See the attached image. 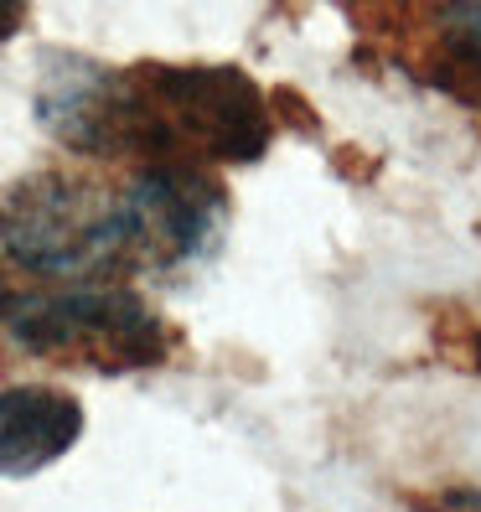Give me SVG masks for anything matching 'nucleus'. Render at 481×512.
I'll return each mask as SVG.
<instances>
[{
  "instance_id": "2",
  "label": "nucleus",
  "mask_w": 481,
  "mask_h": 512,
  "mask_svg": "<svg viewBox=\"0 0 481 512\" xmlns=\"http://www.w3.org/2000/svg\"><path fill=\"white\" fill-rule=\"evenodd\" d=\"M0 254L52 285L135 275L125 182L78 166L21 176L0 197Z\"/></svg>"
},
{
  "instance_id": "5",
  "label": "nucleus",
  "mask_w": 481,
  "mask_h": 512,
  "mask_svg": "<svg viewBox=\"0 0 481 512\" xmlns=\"http://www.w3.org/2000/svg\"><path fill=\"white\" fill-rule=\"evenodd\" d=\"M399 63L481 114V0H414L399 21Z\"/></svg>"
},
{
  "instance_id": "6",
  "label": "nucleus",
  "mask_w": 481,
  "mask_h": 512,
  "mask_svg": "<svg viewBox=\"0 0 481 512\" xmlns=\"http://www.w3.org/2000/svg\"><path fill=\"white\" fill-rule=\"evenodd\" d=\"M83 440V404L57 383L0 388V476L26 481L57 466Z\"/></svg>"
},
{
  "instance_id": "4",
  "label": "nucleus",
  "mask_w": 481,
  "mask_h": 512,
  "mask_svg": "<svg viewBox=\"0 0 481 512\" xmlns=\"http://www.w3.org/2000/svg\"><path fill=\"white\" fill-rule=\"evenodd\" d=\"M125 207H130L135 275H171V269L202 264L228 228V192L213 176V166H176V161L130 166Z\"/></svg>"
},
{
  "instance_id": "10",
  "label": "nucleus",
  "mask_w": 481,
  "mask_h": 512,
  "mask_svg": "<svg viewBox=\"0 0 481 512\" xmlns=\"http://www.w3.org/2000/svg\"><path fill=\"white\" fill-rule=\"evenodd\" d=\"M6 295H11V290H6V285H0V306H6Z\"/></svg>"
},
{
  "instance_id": "3",
  "label": "nucleus",
  "mask_w": 481,
  "mask_h": 512,
  "mask_svg": "<svg viewBox=\"0 0 481 512\" xmlns=\"http://www.w3.org/2000/svg\"><path fill=\"white\" fill-rule=\"evenodd\" d=\"M0 331L16 352L78 373H150L176 352L171 321L119 280H68L6 295Z\"/></svg>"
},
{
  "instance_id": "9",
  "label": "nucleus",
  "mask_w": 481,
  "mask_h": 512,
  "mask_svg": "<svg viewBox=\"0 0 481 512\" xmlns=\"http://www.w3.org/2000/svg\"><path fill=\"white\" fill-rule=\"evenodd\" d=\"M471 357H476V373H481V337H476V347H471Z\"/></svg>"
},
{
  "instance_id": "7",
  "label": "nucleus",
  "mask_w": 481,
  "mask_h": 512,
  "mask_svg": "<svg viewBox=\"0 0 481 512\" xmlns=\"http://www.w3.org/2000/svg\"><path fill=\"white\" fill-rule=\"evenodd\" d=\"M440 512H481V487H456V492H440L435 502Z\"/></svg>"
},
{
  "instance_id": "1",
  "label": "nucleus",
  "mask_w": 481,
  "mask_h": 512,
  "mask_svg": "<svg viewBox=\"0 0 481 512\" xmlns=\"http://www.w3.org/2000/svg\"><path fill=\"white\" fill-rule=\"evenodd\" d=\"M37 119L73 156L119 166H249L275 140L264 88L223 63L104 68L78 52H47Z\"/></svg>"
},
{
  "instance_id": "8",
  "label": "nucleus",
  "mask_w": 481,
  "mask_h": 512,
  "mask_svg": "<svg viewBox=\"0 0 481 512\" xmlns=\"http://www.w3.org/2000/svg\"><path fill=\"white\" fill-rule=\"evenodd\" d=\"M26 26V0H0V47Z\"/></svg>"
}]
</instances>
